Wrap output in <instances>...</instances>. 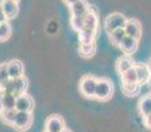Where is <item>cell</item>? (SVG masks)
I'll return each mask as SVG.
<instances>
[{"label": "cell", "instance_id": "26", "mask_svg": "<svg viewBox=\"0 0 151 132\" xmlns=\"http://www.w3.org/2000/svg\"><path fill=\"white\" fill-rule=\"evenodd\" d=\"M139 91V85L134 83V85H124L122 83V93L127 96H133L135 94H138Z\"/></svg>", "mask_w": 151, "mask_h": 132}, {"label": "cell", "instance_id": "3", "mask_svg": "<svg viewBox=\"0 0 151 132\" xmlns=\"http://www.w3.org/2000/svg\"><path fill=\"white\" fill-rule=\"evenodd\" d=\"M127 23V19L122 13H112L106 16L105 21H104V28L110 34L112 32L117 31V29H124Z\"/></svg>", "mask_w": 151, "mask_h": 132}, {"label": "cell", "instance_id": "18", "mask_svg": "<svg viewBox=\"0 0 151 132\" xmlns=\"http://www.w3.org/2000/svg\"><path fill=\"white\" fill-rule=\"evenodd\" d=\"M97 31H91V29H86L79 32V41L80 44H91L95 42V37H96Z\"/></svg>", "mask_w": 151, "mask_h": 132}, {"label": "cell", "instance_id": "4", "mask_svg": "<svg viewBox=\"0 0 151 132\" xmlns=\"http://www.w3.org/2000/svg\"><path fill=\"white\" fill-rule=\"evenodd\" d=\"M99 78L93 75H84L79 82V90L86 98H95V91H96V85Z\"/></svg>", "mask_w": 151, "mask_h": 132}, {"label": "cell", "instance_id": "15", "mask_svg": "<svg viewBox=\"0 0 151 132\" xmlns=\"http://www.w3.org/2000/svg\"><path fill=\"white\" fill-rule=\"evenodd\" d=\"M135 71H137V77H138V83L142 85V83H146L149 82V79L151 77V71L147 66V63H139V65H135Z\"/></svg>", "mask_w": 151, "mask_h": 132}, {"label": "cell", "instance_id": "32", "mask_svg": "<svg viewBox=\"0 0 151 132\" xmlns=\"http://www.w3.org/2000/svg\"><path fill=\"white\" fill-rule=\"evenodd\" d=\"M62 132H71V131H70V130H68V128H65V130H63Z\"/></svg>", "mask_w": 151, "mask_h": 132}, {"label": "cell", "instance_id": "20", "mask_svg": "<svg viewBox=\"0 0 151 132\" xmlns=\"http://www.w3.org/2000/svg\"><path fill=\"white\" fill-rule=\"evenodd\" d=\"M79 53L80 55L84 58H89L96 53V44L91 42V44H80L79 46Z\"/></svg>", "mask_w": 151, "mask_h": 132}, {"label": "cell", "instance_id": "35", "mask_svg": "<svg viewBox=\"0 0 151 132\" xmlns=\"http://www.w3.org/2000/svg\"><path fill=\"white\" fill-rule=\"evenodd\" d=\"M45 132H46V131H45Z\"/></svg>", "mask_w": 151, "mask_h": 132}, {"label": "cell", "instance_id": "16", "mask_svg": "<svg viewBox=\"0 0 151 132\" xmlns=\"http://www.w3.org/2000/svg\"><path fill=\"white\" fill-rule=\"evenodd\" d=\"M121 82H122L124 85H134V83H138V77H137L135 67H132V69L127 70L126 73L121 74Z\"/></svg>", "mask_w": 151, "mask_h": 132}, {"label": "cell", "instance_id": "8", "mask_svg": "<svg viewBox=\"0 0 151 132\" xmlns=\"http://www.w3.org/2000/svg\"><path fill=\"white\" fill-rule=\"evenodd\" d=\"M124 29H125L126 36L133 37V39H135V40H139V37H141V34H142V26L139 24L138 20H135V19L127 20Z\"/></svg>", "mask_w": 151, "mask_h": 132}, {"label": "cell", "instance_id": "30", "mask_svg": "<svg viewBox=\"0 0 151 132\" xmlns=\"http://www.w3.org/2000/svg\"><path fill=\"white\" fill-rule=\"evenodd\" d=\"M76 1H79V0H63V3H65V4H67L68 7H70V5H72V4H75Z\"/></svg>", "mask_w": 151, "mask_h": 132}, {"label": "cell", "instance_id": "11", "mask_svg": "<svg viewBox=\"0 0 151 132\" xmlns=\"http://www.w3.org/2000/svg\"><path fill=\"white\" fill-rule=\"evenodd\" d=\"M118 46H120V49L126 55H130L138 49V40L133 39V37H129V36H125L124 40L121 41Z\"/></svg>", "mask_w": 151, "mask_h": 132}, {"label": "cell", "instance_id": "31", "mask_svg": "<svg viewBox=\"0 0 151 132\" xmlns=\"http://www.w3.org/2000/svg\"><path fill=\"white\" fill-rule=\"evenodd\" d=\"M147 66H149V69H150V71H151V58H150L149 62H147Z\"/></svg>", "mask_w": 151, "mask_h": 132}, {"label": "cell", "instance_id": "27", "mask_svg": "<svg viewBox=\"0 0 151 132\" xmlns=\"http://www.w3.org/2000/svg\"><path fill=\"white\" fill-rule=\"evenodd\" d=\"M143 123H145V127L151 130V115L143 116Z\"/></svg>", "mask_w": 151, "mask_h": 132}, {"label": "cell", "instance_id": "17", "mask_svg": "<svg viewBox=\"0 0 151 132\" xmlns=\"http://www.w3.org/2000/svg\"><path fill=\"white\" fill-rule=\"evenodd\" d=\"M16 96L13 94L3 91V111L4 110H16Z\"/></svg>", "mask_w": 151, "mask_h": 132}, {"label": "cell", "instance_id": "34", "mask_svg": "<svg viewBox=\"0 0 151 132\" xmlns=\"http://www.w3.org/2000/svg\"><path fill=\"white\" fill-rule=\"evenodd\" d=\"M149 85H150V87H151V77H150V79H149Z\"/></svg>", "mask_w": 151, "mask_h": 132}, {"label": "cell", "instance_id": "22", "mask_svg": "<svg viewBox=\"0 0 151 132\" xmlns=\"http://www.w3.org/2000/svg\"><path fill=\"white\" fill-rule=\"evenodd\" d=\"M11 33H12V28H11V24L8 21L1 23L0 24V41H5L11 37Z\"/></svg>", "mask_w": 151, "mask_h": 132}, {"label": "cell", "instance_id": "23", "mask_svg": "<svg viewBox=\"0 0 151 132\" xmlns=\"http://www.w3.org/2000/svg\"><path fill=\"white\" fill-rule=\"evenodd\" d=\"M70 24H71L74 31H76L78 33H79L80 31H83L84 29V17L71 16V19H70Z\"/></svg>", "mask_w": 151, "mask_h": 132}, {"label": "cell", "instance_id": "21", "mask_svg": "<svg viewBox=\"0 0 151 132\" xmlns=\"http://www.w3.org/2000/svg\"><path fill=\"white\" fill-rule=\"evenodd\" d=\"M16 114H17L16 110H8V111L4 110L0 114V118H1V120L4 123H7V124H9V125H13L14 119H16Z\"/></svg>", "mask_w": 151, "mask_h": 132}, {"label": "cell", "instance_id": "19", "mask_svg": "<svg viewBox=\"0 0 151 132\" xmlns=\"http://www.w3.org/2000/svg\"><path fill=\"white\" fill-rule=\"evenodd\" d=\"M138 108L141 111V114L143 116L151 115V95H146L139 101L138 103Z\"/></svg>", "mask_w": 151, "mask_h": 132}, {"label": "cell", "instance_id": "9", "mask_svg": "<svg viewBox=\"0 0 151 132\" xmlns=\"http://www.w3.org/2000/svg\"><path fill=\"white\" fill-rule=\"evenodd\" d=\"M8 66V74H9L11 79L21 78L24 77V65L20 60H12L9 62H7Z\"/></svg>", "mask_w": 151, "mask_h": 132}, {"label": "cell", "instance_id": "33", "mask_svg": "<svg viewBox=\"0 0 151 132\" xmlns=\"http://www.w3.org/2000/svg\"><path fill=\"white\" fill-rule=\"evenodd\" d=\"M8 1H13V3H19L20 0H8Z\"/></svg>", "mask_w": 151, "mask_h": 132}, {"label": "cell", "instance_id": "5", "mask_svg": "<svg viewBox=\"0 0 151 132\" xmlns=\"http://www.w3.org/2000/svg\"><path fill=\"white\" fill-rule=\"evenodd\" d=\"M32 123H33V116L32 112H22V111H17L16 119H14L13 127L17 131H27L30 128Z\"/></svg>", "mask_w": 151, "mask_h": 132}, {"label": "cell", "instance_id": "28", "mask_svg": "<svg viewBox=\"0 0 151 132\" xmlns=\"http://www.w3.org/2000/svg\"><path fill=\"white\" fill-rule=\"evenodd\" d=\"M7 21V17H5V13L3 11V7H1V3H0V24L1 23H5Z\"/></svg>", "mask_w": 151, "mask_h": 132}, {"label": "cell", "instance_id": "29", "mask_svg": "<svg viewBox=\"0 0 151 132\" xmlns=\"http://www.w3.org/2000/svg\"><path fill=\"white\" fill-rule=\"evenodd\" d=\"M3 112V90L0 89V114Z\"/></svg>", "mask_w": 151, "mask_h": 132}, {"label": "cell", "instance_id": "6", "mask_svg": "<svg viewBox=\"0 0 151 132\" xmlns=\"http://www.w3.org/2000/svg\"><path fill=\"white\" fill-rule=\"evenodd\" d=\"M65 128V120L59 115H51L46 120V132H62Z\"/></svg>", "mask_w": 151, "mask_h": 132}, {"label": "cell", "instance_id": "14", "mask_svg": "<svg viewBox=\"0 0 151 132\" xmlns=\"http://www.w3.org/2000/svg\"><path fill=\"white\" fill-rule=\"evenodd\" d=\"M117 71L120 73V75L121 74H124V73H126L127 70H130L132 67H134V61H133V58L130 57V55H122L121 58H118V61H117Z\"/></svg>", "mask_w": 151, "mask_h": 132}, {"label": "cell", "instance_id": "24", "mask_svg": "<svg viewBox=\"0 0 151 132\" xmlns=\"http://www.w3.org/2000/svg\"><path fill=\"white\" fill-rule=\"evenodd\" d=\"M125 36H126V33H125V29H117V31L112 32V33L109 34L110 41H112L114 45H120V42L124 40Z\"/></svg>", "mask_w": 151, "mask_h": 132}, {"label": "cell", "instance_id": "7", "mask_svg": "<svg viewBox=\"0 0 151 132\" xmlns=\"http://www.w3.org/2000/svg\"><path fill=\"white\" fill-rule=\"evenodd\" d=\"M34 108V101L30 95H20L16 99V111H22V112H32Z\"/></svg>", "mask_w": 151, "mask_h": 132}, {"label": "cell", "instance_id": "25", "mask_svg": "<svg viewBox=\"0 0 151 132\" xmlns=\"http://www.w3.org/2000/svg\"><path fill=\"white\" fill-rule=\"evenodd\" d=\"M9 74H8V66L7 63H0V87L4 86L9 81Z\"/></svg>", "mask_w": 151, "mask_h": 132}, {"label": "cell", "instance_id": "1", "mask_svg": "<svg viewBox=\"0 0 151 132\" xmlns=\"http://www.w3.org/2000/svg\"><path fill=\"white\" fill-rule=\"evenodd\" d=\"M0 89L3 90L4 93H9L13 94L14 96H20V95H24L27 94L28 90V79L25 77L21 78H16V79H9L4 86H1Z\"/></svg>", "mask_w": 151, "mask_h": 132}, {"label": "cell", "instance_id": "10", "mask_svg": "<svg viewBox=\"0 0 151 132\" xmlns=\"http://www.w3.org/2000/svg\"><path fill=\"white\" fill-rule=\"evenodd\" d=\"M91 7L87 3V0H79L75 4L70 5V12H71V16H76V17H84L87 13L89 12Z\"/></svg>", "mask_w": 151, "mask_h": 132}, {"label": "cell", "instance_id": "12", "mask_svg": "<svg viewBox=\"0 0 151 132\" xmlns=\"http://www.w3.org/2000/svg\"><path fill=\"white\" fill-rule=\"evenodd\" d=\"M1 3V7H3V11L5 13V17L7 20H11V19H14L19 13V3H13V1H8V0H3Z\"/></svg>", "mask_w": 151, "mask_h": 132}, {"label": "cell", "instance_id": "13", "mask_svg": "<svg viewBox=\"0 0 151 132\" xmlns=\"http://www.w3.org/2000/svg\"><path fill=\"white\" fill-rule=\"evenodd\" d=\"M97 26H99V16L96 11H93L91 8L89 12L84 16V28L91 29V31H97Z\"/></svg>", "mask_w": 151, "mask_h": 132}, {"label": "cell", "instance_id": "2", "mask_svg": "<svg viewBox=\"0 0 151 132\" xmlns=\"http://www.w3.org/2000/svg\"><path fill=\"white\" fill-rule=\"evenodd\" d=\"M114 87H113L112 81L108 78H99L96 85V91H95V98L97 101H108L112 98Z\"/></svg>", "mask_w": 151, "mask_h": 132}]
</instances>
